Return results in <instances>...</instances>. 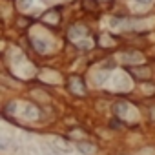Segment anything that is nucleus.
Instances as JSON below:
<instances>
[{
  "label": "nucleus",
  "instance_id": "f257e3e1",
  "mask_svg": "<svg viewBox=\"0 0 155 155\" xmlns=\"http://www.w3.org/2000/svg\"><path fill=\"white\" fill-rule=\"evenodd\" d=\"M69 91L73 95H81V97L86 95V84L81 77H71L69 79Z\"/></svg>",
  "mask_w": 155,
  "mask_h": 155
},
{
  "label": "nucleus",
  "instance_id": "f03ea898",
  "mask_svg": "<svg viewBox=\"0 0 155 155\" xmlns=\"http://www.w3.org/2000/svg\"><path fill=\"white\" fill-rule=\"evenodd\" d=\"M42 22L48 24V26H58V22H60V13H58V9H49V11H46V13L42 15Z\"/></svg>",
  "mask_w": 155,
  "mask_h": 155
},
{
  "label": "nucleus",
  "instance_id": "7ed1b4c3",
  "mask_svg": "<svg viewBox=\"0 0 155 155\" xmlns=\"http://www.w3.org/2000/svg\"><path fill=\"white\" fill-rule=\"evenodd\" d=\"M128 71L135 77V79H148L150 77V69L146 66H131V68H128Z\"/></svg>",
  "mask_w": 155,
  "mask_h": 155
},
{
  "label": "nucleus",
  "instance_id": "20e7f679",
  "mask_svg": "<svg viewBox=\"0 0 155 155\" xmlns=\"http://www.w3.org/2000/svg\"><path fill=\"white\" fill-rule=\"evenodd\" d=\"M77 148H79L84 155H88V153H93V151H95L93 144H91V142H86V140H79V142H77Z\"/></svg>",
  "mask_w": 155,
  "mask_h": 155
},
{
  "label": "nucleus",
  "instance_id": "39448f33",
  "mask_svg": "<svg viewBox=\"0 0 155 155\" xmlns=\"http://www.w3.org/2000/svg\"><path fill=\"white\" fill-rule=\"evenodd\" d=\"M113 110H115V113H117L119 117H124V113H126V110H128V104H126V102H117V104L113 106Z\"/></svg>",
  "mask_w": 155,
  "mask_h": 155
},
{
  "label": "nucleus",
  "instance_id": "423d86ee",
  "mask_svg": "<svg viewBox=\"0 0 155 155\" xmlns=\"http://www.w3.org/2000/svg\"><path fill=\"white\" fill-rule=\"evenodd\" d=\"M82 6H84L88 11H97V2H95V0H84Z\"/></svg>",
  "mask_w": 155,
  "mask_h": 155
},
{
  "label": "nucleus",
  "instance_id": "0eeeda50",
  "mask_svg": "<svg viewBox=\"0 0 155 155\" xmlns=\"http://www.w3.org/2000/svg\"><path fill=\"white\" fill-rule=\"evenodd\" d=\"M17 22H18V28H28V26L31 24V20H29V18H26V17H20Z\"/></svg>",
  "mask_w": 155,
  "mask_h": 155
},
{
  "label": "nucleus",
  "instance_id": "6e6552de",
  "mask_svg": "<svg viewBox=\"0 0 155 155\" xmlns=\"http://www.w3.org/2000/svg\"><path fill=\"white\" fill-rule=\"evenodd\" d=\"M33 44H35V46H37L40 51H44V49H46V42H40V40H33Z\"/></svg>",
  "mask_w": 155,
  "mask_h": 155
},
{
  "label": "nucleus",
  "instance_id": "1a4fd4ad",
  "mask_svg": "<svg viewBox=\"0 0 155 155\" xmlns=\"http://www.w3.org/2000/svg\"><path fill=\"white\" fill-rule=\"evenodd\" d=\"M111 128H122V122L120 120H111Z\"/></svg>",
  "mask_w": 155,
  "mask_h": 155
},
{
  "label": "nucleus",
  "instance_id": "9d476101",
  "mask_svg": "<svg viewBox=\"0 0 155 155\" xmlns=\"http://www.w3.org/2000/svg\"><path fill=\"white\" fill-rule=\"evenodd\" d=\"M137 2H140V4H148L150 0H137Z\"/></svg>",
  "mask_w": 155,
  "mask_h": 155
}]
</instances>
